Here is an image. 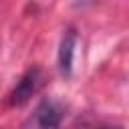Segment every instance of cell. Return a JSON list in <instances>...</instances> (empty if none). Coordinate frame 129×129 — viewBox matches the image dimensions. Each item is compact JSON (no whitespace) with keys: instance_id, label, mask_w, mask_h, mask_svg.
Returning <instances> with one entry per match:
<instances>
[{"instance_id":"cell-1","label":"cell","mask_w":129,"mask_h":129,"mask_svg":"<svg viewBox=\"0 0 129 129\" xmlns=\"http://www.w3.org/2000/svg\"><path fill=\"white\" fill-rule=\"evenodd\" d=\"M40 83H42L40 69H36V67H34V69H28V71L20 77L18 85L14 87V91H12V95H10V105H24V103L38 91Z\"/></svg>"},{"instance_id":"cell-2","label":"cell","mask_w":129,"mask_h":129,"mask_svg":"<svg viewBox=\"0 0 129 129\" xmlns=\"http://www.w3.org/2000/svg\"><path fill=\"white\" fill-rule=\"evenodd\" d=\"M75 44H77V32L73 28H69L62 38H60V46H58V69L64 77L71 75L73 71V54H75Z\"/></svg>"},{"instance_id":"cell-3","label":"cell","mask_w":129,"mask_h":129,"mask_svg":"<svg viewBox=\"0 0 129 129\" xmlns=\"http://www.w3.org/2000/svg\"><path fill=\"white\" fill-rule=\"evenodd\" d=\"M28 123L36 125V127H58L60 125V111L52 101H42L36 107L34 117Z\"/></svg>"}]
</instances>
